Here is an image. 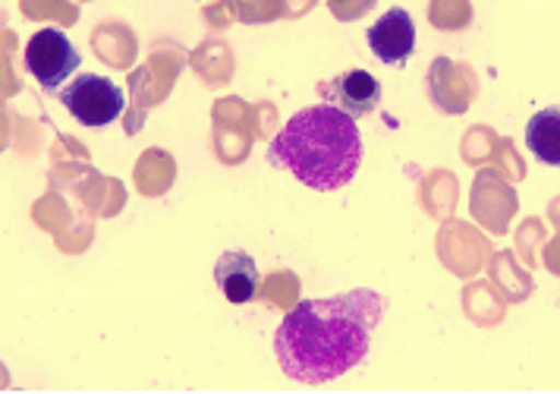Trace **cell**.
Masks as SVG:
<instances>
[{
  "label": "cell",
  "instance_id": "1",
  "mask_svg": "<svg viewBox=\"0 0 560 394\" xmlns=\"http://www.w3.org/2000/svg\"><path fill=\"white\" fill-rule=\"evenodd\" d=\"M384 310L387 300L369 288L300 300L275 332V357L283 375L303 385H325L365 363Z\"/></svg>",
  "mask_w": 560,
  "mask_h": 394
},
{
  "label": "cell",
  "instance_id": "2",
  "mask_svg": "<svg viewBox=\"0 0 560 394\" xmlns=\"http://www.w3.org/2000/svg\"><path fill=\"white\" fill-rule=\"evenodd\" d=\"M268 164L290 171L300 184L318 193H334L347 186L362 164L357 117L328 102L303 107L271 139Z\"/></svg>",
  "mask_w": 560,
  "mask_h": 394
},
{
  "label": "cell",
  "instance_id": "3",
  "mask_svg": "<svg viewBox=\"0 0 560 394\" xmlns=\"http://www.w3.org/2000/svg\"><path fill=\"white\" fill-rule=\"evenodd\" d=\"M60 105L70 111V117L79 120L82 127H107L114 124L124 107H127V95L117 82H110L107 77H98V73H82L70 85H63L57 92Z\"/></svg>",
  "mask_w": 560,
  "mask_h": 394
},
{
  "label": "cell",
  "instance_id": "4",
  "mask_svg": "<svg viewBox=\"0 0 560 394\" xmlns=\"http://www.w3.org/2000/svg\"><path fill=\"white\" fill-rule=\"evenodd\" d=\"M82 63L77 45L60 28H38L26 42V70L35 82L48 92L63 89V82L73 77Z\"/></svg>",
  "mask_w": 560,
  "mask_h": 394
},
{
  "label": "cell",
  "instance_id": "5",
  "mask_svg": "<svg viewBox=\"0 0 560 394\" xmlns=\"http://www.w3.org/2000/svg\"><path fill=\"white\" fill-rule=\"evenodd\" d=\"M318 95L328 105L347 111L350 117H365L382 105V82L369 70H347V73L318 82Z\"/></svg>",
  "mask_w": 560,
  "mask_h": 394
},
{
  "label": "cell",
  "instance_id": "6",
  "mask_svg": "<svg viewBox=\"0 0 560 394\" xmlns=\"http://www.w3.org/2000/svg\"><path fill=\"white\" fill-rule=\"evenodd\" d=\"M369 48L387 67H404L416 51V23L404 7L387 10L375 26L369 28Z\"/></svg>",
  "mask_w": 560,
  "mask_h": 394
},
{
  "label": "cell",
  "instance_id": "7",
  "mask_svg": "<svg viewBox=\"0 0 560 394\" xmlns=\"http://www.w3.org/2000/svg\"><path fill=\"white\" fill-rule=\"evenodd\" d=\"M214 281H218V288H221V293L228 297L230 303L243 306V303H249L255 293H258L261 275H258V265H255L249 253L228 250L218 259V265H214Z\"/></svg>",
  "mask_w": 560,
  "mask_h": 394
},
{
  "label": "cell",
  "instance_id": "8",
  "mask_svg": "<svg viewBox=\"0 0 560 394\" xmlns=\"http://www.w3.org/2000/svg\"><path fill=\"white\" fill-rule=\"evenodd\" d=\"M526 149L541 164L560 167V107H545L526 124Z\"/></svg>",
  "mask_w": 560,
  "mask_h": 394
}]
</instances>
